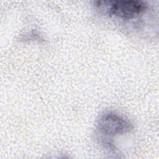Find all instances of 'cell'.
Here are the masks:
<instances>
[{"label":"cell","mask_w":159,"mask_h":159,"mask_svg":"<svg viewBox=\"0 0 159 159\" xmlns=\"http://www.w3.org/2000/svg\"><path fill=\"white\" fill-rule=\"evenodd\" d=\"M94 4L98 7L104 9L108 14L125 19L135 18L147 8L145 2L134 0L96 1Z\"/></svg>","instance_id":"1"},{"label":"cell","mask_w":159,"mask_h":159,"mask_svg":"<svg viewBox=\"0 0 159 159\" xmlns=\"http://www.w3.org/2000/svg\"><path fill=\"white\" fill-rule=\"evenodd\" d=\"M98 129L104 135H114L129 131L132 129V125L123 117L108 112L100 117L98 123Z\"/></svg>","instance_id":"2"}]
</instances>
